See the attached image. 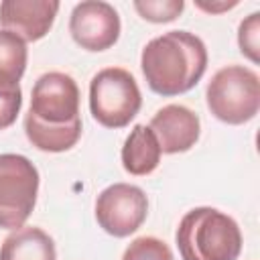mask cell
<instances>
[{"mask_svg": "<svg viewBox=\"0 0 260 260\" xmlns=\"http://www.w3.org/2000/svg\"><path fill=\"white\" fill-rule=\"evenodd\" d=\"M177 248L181 260H238L242 232L234 217L215 207H193L179 221Z\"/></svg>", "mask_w": 260, "mask_h": 260, "instance_id": "cell-3", "label": "cell"}, {"mask_svg": "<svg viewBox=\"0 0 260 260\" xmlns=\"http://www.w3.org/2000/svg\"><path fill=\"white\" fill-rule=\"evenodd\" d=\"M39 171L22 154H0V228L18 230L35 209Z\"/></svg>", "mask_w": 260, "mask_h": 260, "instance_id": "cell-6", "label": "cell"}, {"mask_svg": "<svg viewBox=\"0 0 260 260\" xmlns=\"http://www.w3.org/2000/svg\"><path fill=\"white\" fill-rule=\"evenodd\" d=\"M140 69L148 87L173 98L193 89L207 69L205 43L189 30H169L148 41L140 55Z\"/></svg>", "mask_w": 260, "mask_h": 260, "instance_id": "cell-2", "label": "cell"}, {"mask_svg": "<svg viewBox=\"0 0 260 260\" xmlns=\"http://www.w3.org/2000/svg\"><path fill=\"white\" fill-rule=\"evenodd\" d=\"M122 260H175V256L162 240L154 236H140L128 244Z\"/></svg>", "mask_w": 260, "mask_h": 260, "instance_id": "cell-15", "label": "cell"}, {"mask_svg": "<svg viewBox=\"0 0 260 260\" xmlns=\"http://www.w3.org/2000/svg\"><path fill=\"white\" fill-rule=\"evenodd\" d=\"M142 106L140 87L134 75L122 67H106L91 77L89 112L106 128H124L136 118Z\"/></svg>", "mask_w": 260, "mask_h": 260, "instance_id": "cell-5", "label": "cell"}, {"mask_svg": "<svg viewBox=\"0 0 260 260\" xmlns=\"http://www.w3.org/2000/svg\"><path fill=\"white\" fill-rule=\"evenodd\" d=\"M238 47L252 63L260 61V12H252L240 22Z\"/></svg>", "mask_w": 260, "mask_h": 260, "instance_id": "cell-17", "label": "cell"}, {"mask_svg": "<svg viewBox=\"0 0 260 260\" xmlns=\"http://www.w3.org/2000/svg\"><path fill=\"white\" fill-rule=\"evenodd\" d=\"M26 43L8 30H0V75L20 81L26 69Z\"/></svg>", "mask_w": 260, "mask_h": 260, "instance_id": "cell-13", "label": "cell"}, {"mask_svg": "<svg viewBox=\"0 0 260 260\" xmlns=\"http://www.w3.org/2000/svg\"><path fill=\"white\" fill-rule=\"evenodd\" d=\"M57 12L55 0H4L0 2V26L24 43L39 41L51 30Z\"/></svg>", "mask_w": 260, "mask_h": 260, "instance_id": "cell-9", "label": "cell"}, {"mask_svg": "<svg viewBox=\"0 0 260 260\" xmlns=\"http://www.w3.org/2000/svg\"><path fill=\"white\" fill-rule=\"evenodd\" d=\"M185 8L183 0H136L134 10L150 22H171Z\"/></svg>", "mask_w": 260, "mask_h": 260, "instance_id": "cell-16", "label": "cell"}, {"mask_svg": "<svg viewBox=\"0 0 260 260\" xmlns=\"http://www.w3.org/2000/svg\"><path fill=\"white\" fill-rule=\"evenodd\" d=\"M197 8L205 10V12H211V14H217V12H223V10H230L234 6H238V0H221V2H205V0H197L195 2Z\"/></svg>", "mask_w": 260, "mask_h": 260, "instance_id": "cell-18", "label": "cell"}, {"mask_svg": "<svg viewBox=\"0 0 260 260\" xmlns=\"http://www.w3.org/2000/svg\"><path fill=\"white\" fill-rule=\"evenodd\" d=\"M146 215V193L130 183H114L106 187L95 199L98 225L114 238H126L134 234L144 223Z\"/></svg>", "mask_w": 260, "mask_h": 260, "instance_id": "cell-7", "label": "cell"}, {"mask_svg": "<svg viewBox=\"0 0 260 260\" xmlns=\"http://www.w3.org/2000/svg\"><path fill=\"white\" fill-rule=\"evenodd\" d=\"M28 142L45 152H65L81 138L79 87L61 71L43 73L30 91V108L24 116Z\"/></svg>", "mask_w": 260, "mask_h": 260, "instance_id": "cell-1", "label": "cell"}, {"mask_svg": "<svg viewBox=\"0 0 260 260\" xmlns=\"http://www.w3.org/2000/svg\"><path fill=\"white\" fill-rule=\"evenodd\" d=\"M0 260H57L53 238L41 228H18L0 246Z\"/></svg>", "mask_w": 260, "mask_h": 260, "instance_id": "cell-12", "label": "cell"}, {"mask_svg": "<svg viewBox=\"0 0 260 260\" xmlns=\"http://www.w3.org/2000/svg\"><path fill=\"white\" fill-rule=\"evenodd\" d=\"M160 146L152 130L144 124H136L122 146V167L134 177L150 175L160 162Z\"/></svg>", "mask_w": 260, "mask_h": 260, "instance_id": "cell-11", "label": "cell"}, {"mask_svg": "<svg viewBox=\"0 0 260 260\" xmlns=\"http://www.w3.org/2000/svg\"><path fill=\"white\" fill-rule=\"evenodd\" d=\"M165 154L187 152L195 146L201 132L199 116L181 104H169L160 108L148 126Z\"/></svg>", "mask_w": 260, "mask_h": 260, "instance_id": "cell-10", "label": "cell"}, {"mask_svg": "<svg viewBox=\"0 0 260 260\" xmlns=\"http://www.w3.org/2000/svg\"><path fill=\"white\" fill-rule=\"evenodd\" d=\"M22 108V91L16 79L0 75V130L12 126Z\"/></svg>", "mask_w": 260, "mask_h": 260, "instance_id": "cell-14", "label": "cell"}, {"mask_svg": "<svg viewBox=\"0 0 260 260\" xmlns=\"http://www.w3.org/2000/svg\"><path fill=\"white\" fill-rule=\"evenodd\" d=\"M122 24L116 8L102 0H85L73 6L69 16V32L85 51H106L116 45Z\"/></svg>", "mask_w": 260, "mask_h": 260, "instance_id": "cell-8", "label": "cell"}, {"mask_svg": "<svg viewBox=\"0 0 260 260\" xmlns=\"http://www.w3.org/2000/svg\"><path fill=\"white\" fill-rule=\"evenodd\" d=\"M205 102L209 112L232 126L250 122L260 108L258 73L244 65H225L207 83Z\"/></svg>", "mask_w": 260, "mask_h": 260, "instance_id": "cell-4", "label": "cell"}]
</instances>
